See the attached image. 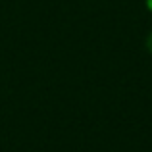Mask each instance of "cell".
I'll use <instances>...</instances> for the list:
<instances>
[{
  "label": "cell",
  "instance_id": "obj_1",
  "mask_svg": "<svg viewBox=\"0 0 152 152\" xmlns=\"http://www.w3.org/2000/svg\"><path fill=\"white\" fill-rule=\"evenodd\" d=\"M150 48H152V37H150Z\"/></svg>",
  "mask_w": 152,
  "mask_h": 152
}]
</instances>
